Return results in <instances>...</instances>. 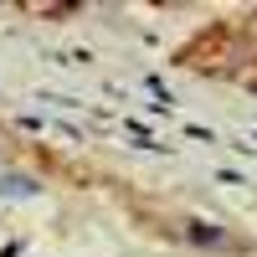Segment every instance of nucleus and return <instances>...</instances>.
<instances>
[{
  "label": "nucleus",
  "instance_id": "nucleus-1",
  "mask_svg": "<svg viewBox=\"0 0 257 257\" xmlns=\"http://www.w3.org/2000/svg\"><path fill=\"white\" fill-rule=\"evenodd\" d=\"M185 231H190V242H201V247H211V242L221 247V242H226L221 226H211V221H185Z\"/></svg>",
  "mask_w": 257,
  "mask_h": 257
},
{
  "label": "nucleus",
  "instance_id": "nucleus-2",
  "mask_svg": "<svg viewBox=\"0 0 257 257\" xmlns=\"http://www.w3.org/2000/svg\"><path fill=\"white\" fill-rule=\"evenodd\" d=\"M31 190H36V185H31L26 175H6V180H0V196H31Z\"/></svg>",
  "mask_w": 257,
  "mask_h": 257
}]
</instances>
